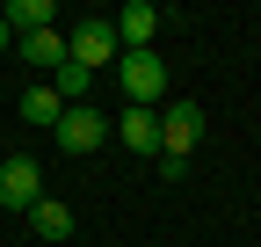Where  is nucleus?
<instances>
[{
  "label": "nucleus",
  "instance_id": "nucleus-1",
  "mask_svg": "<svg viewBox=\"0 0 261 247\" xmlns=\"http://www.w3.org/2000/svg\"><path fill=\"white\" fill-rule=\"evenodd\" d=\"M116 87H123V109H160V95H167L160 51H123L116 58Z\"/></svg>",
  "mask_w": 261,
  "mask_h": 247
},
{
  "label": "nucleus",
  "instance_id": "nucleus-2",
  "mask_svg": "<svg viewBox=\"0 0 261 247\" xmlns=\"http://www.w3.org/2000/svg\"><path fill=\"white\" fill-rule=\"evenodd\" d=\"M65 58H73V66H87L94 80H102V66H116V58H123V44H116V29L94 15V22H80L73 37H65Z\"/></svg>",
  "mask_w": 261,
  "mask_h": 247
},
{
  "label": "nucleus",
  "instance_id": "nucleus-3",
  "mask_svg": "<svg viewBox=\"0 0 261 247\" xmlns=\"http://www.w3.org/2000/svg\"><path fill=\"white\" fill-rule=\"evenodd\" d=\"M109 29H116L123 51H152V37H160V8H152V0H123V8L109 15Z\"/></svg>",
  "mask_w": 261,
  "mask_h": 247
},
{
  "label": "nucleus",
  "instance_id": "nucleus-4",
  "mask_svg": "<svg viewBox=\"0 0 261 247\" xmlns=\"http://www.w3.org/2000/svg\"><path fill=\"white\" fill-rule=\"evenodd\" d=\"M196 138H203V109L196 102H174L167 116H160V153H174V160H189Z\"/></svg>",
  "mask_w": 261,
  "mask_h": 247
},
{
  "label": "nucleus",
  "instance_id": "nucleus-5",
  "mask_svg": "<svg viewBox=\"0 0 261 247\" xmlns=\"http://www.w3.org/2000/svg\"><path fill=\"white\" fill-rule=\"evenodd\" d=\"M37 196H44L37 160H22V153H15V160H0V204H8V211H29Z\"/></svg>",
  "mask_w": 261,
  "mask_h": 247
},
{
  "label": "nucleus",
  "instance_id": "nucleus-6",
  "mask_svg": "<svg viewBox=\"0 0 261 247\" xmlns=\"http://www.w3.org/2000/svg\"><path fill=\"white\" fill-rule=\"evenodd\" d=\"M51 138H58L65 153H94V145L109 138V124H102V109H87V102H80V109H65V116H58V131H51Z\"/></svg>",
  "mask_w": 261,
  "mask_h": 247
},
{
  "label": "nucleus",
  "instance_id": "nucleus-7",
  "mask_svg": "<svg viewBox=\"0 0 261 247\" xmlns=\"http://www.w3.org/2000/svg\"><path fill=\"white\" fill-rule=\"evenodd\" d=\"M0 22H8V37H37V29H51V0H8L0 8Z\"/></svg>",
  "mask_w": 261,
  "mask_h": 247
},
{
  "label": "nucleus",
  "instance_id": "nucleus-8",
  "mask_svg": "<svg viewBox=\"0 0 261 247\" xmlns=\"http://www.w3.org/2000/svg\"><path fill=\"white\" fill-rule=\"evenodd\" d=\"M22 218H29V233H37V240H65V233H73V211H65L58 196H37Z\"/></svg>",
  "mask_w": 261,
  "mask_h": 247
},
{
  "label": "nucleus",
  "instance_id": "nucleus-9",
  "mask_svg": "<svg viewBox=\"0 0 261 247\" xmlns=\"http://www.w3.org/2000/svg\"><path fill=\"white\" fill-rule=\"evenodd\" d=\"M15 51H22V58H29L37 73H58V66H65V37H58V29H37V37H15Z\"/></svg>",
  "mask_w": 261,
  "mask_h": 247
},
{
  "label": "nucleus",
  "instance_id": "nucleus-10",
  "mask_svg": "<svg viewBox=\"0 0 261 247\" xmlns=\"http://www.w3.org/2000/svg\"><path fill=\"white\" fill-rule=\"evenodd\" d=\"M116 138H123L130 153H160V116H152V109H123V116H116Z\"/></svg>",
  "mask_w": 261,
  "mask_h": 247
},
{
  "label": "nucleus",
  "instance_id": "nucleus-11",
  "mask_svg": "<svg viewBox=\"0 0 261 247\" xmlns=\"http://www.w3.org/2000/svg\"><path fill=\"white\" fill-rule=\"evenodd\" d=\"M22 116L37 124V131H58V116H65V102L51 95V80H37V87H29V95H22Z\"/></svg>",
  "mask_w": 261,
  "mask_h": 247
},
{
  "label": "nucleus",
  "instance_id": "nucleus-12",
  "mask_svg": "<svg viewBox=\"0 0 261 247\" xmlns=\"http://www.w3.org/2000/svg\"><path fill=\"white\" fill-rule=\"evenodd\" d=\"M87 87H94V73H87V66H73V58L51 73V95H58L65 109H80V102H87Z\"/></svg>",
  "mask_w": 261,
  "mask_h": 247
},
{
  "label": "nucleus",
  "instance_id": "nucleus-13",
  "mask_svg": "<svg viewBox=\"0 0 261 247\" xmlns=\"http://www.w3.org/2000/svg\"><path fill=\"white\" fill-rule=\"evenodd\" d=\"M8 44H15V37H8V22H0V51H8Z\"/></svg>",
  "mask_w": 261,
  "mask_h": 247
}]
</instances>
